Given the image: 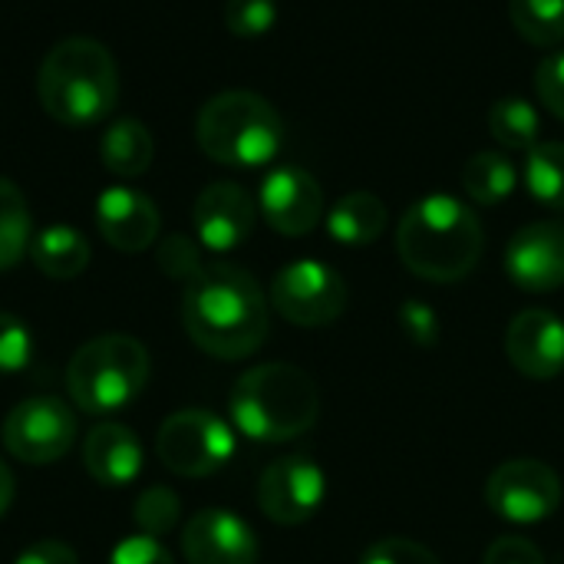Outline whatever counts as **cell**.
<instances>
[{"mask_svg":"<svg viewBox=\"0 0 564 564\" xmlns=\"http://www.w3.org/2000/svg\"><path fill=\"white\" fill-rule=\"evenodd\" d=\"M182 321L195 347L218 360H241L268 337V297L238 264H208L185 284Z\"/></svg>","mask_w":564,"mask_h":564,"instance_id":"1","label":"cell"},{"mask_svg":"<svg viewBox=\"0 0 564 564\" xmlns=\"http://www.w3.org/2000/svg\"><path fill=\"white\" fill-rule=\"evenodd\" d=\"M479 215L453 195L420 198L397 228L400 261L423 281L453 284L463 281L482 258Z\"/></svg>","mask_w":564,"mask_h":564,"instance_id":"2","label":"cell"},{"mask_svg":"<svg viewBox=\"0 0 564 564\" xmlns=\"http://www.w3.org/2000/svg\"><path fill=\"white\" fill-rule=\"evenodd\" d=\"M36 96L50 119L69 129L102 122L119 99V69L112 53L93 36L59 40L40 63Z\"/></svg>","mask_w":564,"mask_h":564,"instance_id":"3","label":"cell"},{"mask_svg":"<svg viewBox=\"0 0 564 564\" xmlns=\"http://www.w3.org/2000/svg\"><path fill=\"white\" fill-rule=\"evenodd\" d=\"M321 416V393L307 370L294 364H261L238 377L231 390L235 430L254 443H288L304 436Z\"/></svg>","mask_w":564,"mask_h":564,"instance_id":"4","label":"cell"},{"mask_svg":"<svg viewBox=\"0 0 564 564\" xmlns=\"http://www.w3.org/2000/svg\"><path fill=\"white\" fill-rule=\"evenodd\" d=\"M195 135L212 162L231 169H261L274 162L284 145V122L264 96L228 89L202 106Z\"/></svg>","mask_w":564,"mask_h":564,"instance_id":"5","label":"cell"},{"mask_svg":"<svg viewBox=\"0 0 564 564\" xmlns=\"http://www.w3.org/2000/svg\"><path fill=\"white\" fill-rule=\"evenodd\" d=\"M149 350L129 334H102L83 344L66 367V393L83 413H116L149 383Z\"/></svg>","mask_w":564,"mask_h":564,"instance_id":"6","label":"cell"},{"mask_svg":"<svg viewBox=\"0 0 564 564\" xmlns=\"http://www.w3.org/2000/svg\"><path fill=\"white\" fill-rule=\"evenodd\" d=\"M155 453L169 473L202 479L218 473L235 456V433L208 410H178L159 426Z\"/></svg>","mask_w":564,"mask_h":564,"instance_id":"7","label":"cell"},{"mask_svg":"<svg viewBox=\"0 0 564 564\" xmlns=\"http://www.w3.org/2000/svg\"><path fill=\"white\" fill-rule=\"evenodd\" d=\"M271 304L294 327H327L347 311V284L330 264L301 258L274 274Z\"/></svg>","mask_w":564,"mask_h":564,"instance_id":"8","label":"cell"},{"mask_svg":"<svg viewBox=\"0 0 564 564\" xmlns=\"http://www.w3.org/2000/svg\"><path fill=\"white\" fill-rule=\"evenodd\" d=\"M489 509L512 525H535L558 512L562 479L542 459H509L486 482Z\"/></svg>","mask_w":564,"mask_h":564,"instance_id":"9","label":"cell"},{"mask_svg":"<svg viewBox=\"0 0 564 564\" xmlns=\"http://www.w3.org/2000/svg\"><path fill=\"white\" fill-rule=\"evenodd\" d=\"M76 443V416L59 397H30L3 420V446L26 466H46Z\"/></svg>","mask_w":564,"mask_h":564,"instance_id":"10","label":"cell"},{"mask_svg":"<svg viewBox=\"0 0 564 564\" xmlns=\"http://www.w3.org/2000/svg\"><path fill=\"white\" fill-rule=\"evenodd\" d=\"M327 499V476L307 456L274 459L258 482V506L278 525H304Z\"/></svg>","mask_w":564,"mask_h":564,"instance_id":"11","label":"cell"},{"mask_svg":"<svg viewBox=\"0 0 564 564\" xmlns=\"http://www.w3.org/2000/svg\"><path fill=\"white\" fill-rule=\"evenodd\" d=\"M258 208L278 235L301 238L321 225L324 192L307 169L281 165L264 175L261 192H258Z\"/></svg>","mask_w":564,"mask_h":564,"instance_id":"12","label":"cell"},{"mask_svg":"<svg viewBox=\"0 0 564 564\" xmlns=\"http://www.w3.org/2000/svg\"><path fill=\"white\" fill-rule=\"evenodd\" d=\"M506 274L532 294H549L564 284V225L532 221L519 228L506 248Z\"/></svg>","mask_w":564,"mask_h":564,"instance_id":"13","label":"cell"},{"mask_svg":"<svg viewBox=\"0 0 564 564\" xmlns=\"http://www.w3.org/2000/svg\"><path fill=\"white\" fill-rule=\"evenodd\" d=\"M192 218H195V235H198L202 248H208L215 254H225V251L241 248L251 238L258 208H254L251 195L241 185L212 182L195 198Z\"/></svg>","mask_w":564,"mask_h":564,"instance_id":"14","label":"cell"},{"mask_svg":"<svg viewBox=\"0 0 564 564\" xmlns=\"http://www.w3.org/2000/svg\"><path fill=\"white\" fill-rule=\"evenodd\" d=\"M182 552L188 564H258V539L228 509H205L185 522Z\"/></svg>","mask_w":564,"mask_h":564,"instance_id":"15","label":"cell"},{"mask_svg":"<svg viewBox=\"0 0 564 564\" xmlns=\"http://www.w3.org/2000/svg\"><path fill=\"white\" fill-rule=\"evenodd\" d=\"M509 364L529 380H555L564 373V321L552 311L529 307L506 330Z\"/></svg>","mask_w":564,"mask_h":564,"instance_id":"16","label":"cell"},{"mask_svg":"<svg viewBox=\"0 0 564 564\" xmlns=\"http://www.w3.org/2000/svg\"><path fill=\"white\" fill-rule=\"evenodd\" d=\"M159 225L162 221L155 202L135 188L112 185L96 198V228L116 251L139 254L152 248L159 238Z\"/></svg>","mask_w":564,"mask_h":564,"instance_id":"17","label":"cell"},{"mask_svg":"<svg viewBox=\"0 0 564 564\" xmlns=\"http://www.w3.org/2000/svg\"><path fill=\"white\" fill-rule=\"evenodd\" d=\"M83 466L99 486L122 489L142 473V443L122 423H99L83 440Z\"/></svg>","mask_w":564,"mask_h":564,"instance_id":"18","label":"cell"},{"mask_svg":"<svg viewBox=\"0 0 564 564\" xmlns=\"http://www.w3.org/2000/svg\"><path fill=\"white\" fill-rule=\"evenodd\" d=\"M387 228V205L370 192H350L327 212V231L337 245H373Z\"/></svg>","mask_w":564,"mask_h":564,"instance_id":"19","label":"cell"},{"mask_svg":"<svg viewBox=\"0 0 564 564\" xmlns=\"http://www.w3.org/2000/svg\"><path fill=\"white\" fill-rule=\"evenodd\" d=\"M30 258L40 274L56 281H73L89 268V241L69 225H50L33 235Z\"/></svg>","mask_w":564,"mask_h":564,"instance_id":"20","label":"cell"},{"mask_svg":"<svg viewBox=\"0 0 564 564\" xmlns=\"http://www.w3.org/2000/svg\"><path fill=\"white\" fill-rule=\"evenodd\" d=\"M155 142L139 119H116L99 139V159L116 178H135L152 165Z\"/></svg>","mask_w":564,"mask_h":564,"instance_id":"21","label":"cell"},{"mask_svg":"<svg viewBox=\"0 0 564 564\" xmlns=\"http://www.w3.org/2000/svg\"><path fill=\"white\" fill-rule=\"evenodd\" d=\"M519 185V169L506 152H476L463 165V188L476 205L496 208Z\"/></svg>","mask_w":564,"mask_h":564,"instance_id":"22","label":"cell"},{"mask_svg":"<svg viewBox=\"0 0 564 564\" xmlns=\"http://www.w3.org/2000/svg\"><path fill=\"white\" fill-rule=\"evenodd\" d=\"M489 132L499 145L516 152H532L542 135V116L539 109L522 96H502L489 109Z\"/></svg>","mask_w":564,"mask_h":564,"instance_id":"23","label":"cell"},{"mask_svg":"<svg viewBox=\"0 0 564 564\" xmlns=\"http://www.w3.org/2000/svg\"><path fill=\"white\" fill-rule=\"evenodd\" d=\"M33 241V221L23 192L0 175V271H10Z\"/></svg>","mask_w":564,"mask_h":564,"instance_id":"24","label":"cell"},{"mask_svg":"<svg viewBox=\"0 0 564 564\" xmlns=\"http://www.w3.org/2000/svg\"><path fill=\"white\" fill-rule=\"evenodd\" d=\"M525 188L539 205L564 212V142H539L525 155Z\"/></svg>","mask_w":564,"mask_h":564,"instance_id":"25","label":"cell"},{"mask_svg":"<svg viewBox=\"0 0 564 564\" xmlns=\"http://www.w3.org/2000/svg\"><path fill=\"white\" fill-rule=\"evenodd\" d=\"M512 26L532 46H558L564 40V0H509Z\"/></svg>","mask_w":564,"mask_h":564,"instance_id":"26","label":"cell"},{"mask_svg":"<svg viewBox=\"0 0 564 564\" xmlns=\"http://www.w3.org/2000/svg\"><path fill=\"white\" fill-rule=\"evenodd\" d=\"M178 516H182V502L172 489L165 486H152L145 489L139 499H135V509H132V519L139 525L142 535H152V539H162L169 535L175 525H178Z\"/></svg>","mask_w":564,"mask_h":564,"instance_id":"27","label":"cell"},{"mask_svg":"<svg viewBox=\"0 0 564 564\" xmlns=\"http://www.w3.org/2000/svg\"><path fill=\"white\" fill-rule=\"evenodd\" d=\"M278 23V0H225V26L235 36H261Z\"/></svg>","mask_w":564,"mask_h":564,"instance_id":"28","label":"cell"},{"mask_svg":"<svg viewBox=\"0 0 564 564\" xmlns=\"http://www.w3.org/2000/svg\"><path fill=\"white\" fill-rule=\"evenodd\" d=\"M30 354H33V337L26 324L17 314L0 311V377L20 373L30 364Z\"/></svg>","mask_w":564,"mask_h":564,"instance_id":"29","label":"cell"},{"mask_svg":"<svg viewBox=\"0 0 564 564\" xmlns=\"http://www.w3.org/2000/svg\"><path fill=\"white\" fill-rule=\"evenodd\" d=\"M155 258H159V268H162L169 278L185 281V284H188L202 268H205V264H202V258H198L195 241H192V238H185V235H169V238H162V241H159Z\"/></svg>","mask_w":564,"mask_h":564,"instance_id":"30","label":"cell"},{"mask_svg":"<svg viewBox=\"0 0 564 564\" xmlns=\"http://www.w3.org/2000/svg\"><path fill=\"white\" fill-rule=\"evenodd\" d=\"M360 564H443L426 545L413 539H383L364 552Z\"/></svg>","mask_w":564,"mask_h":564,"instance_id":"31","label":"cell"},{"mask_svg":"<svg viewBox=\"0 0 564 564\" xmlns=\"http://www.w3.org/2000/svg\"><path fill=\"white\" fill-rule=\"evenodd\" d=\"M535 89L549 112L564 119V50L549 53L535 69Z\"/></svg>","mask_w":564,"mask_h":564,"instance_id":"32","label":"cell"},{"mask_svg":"<svg viewBox=\"0 0 564 564\" xmlns=\"http://www.w3.org/2000/svg\"><path fill=\"white\" fill-rule=\"evenodd\" d=\"M400 327L416 347H436L440 344V317L423 301H406L400 307Z\"/></svg>","mask_w":564,"mask_h":564,"instance_id":"33","label":"cell"},{"mask_svg":"<svg viewBox=\"0 0 564 564\" xmlns=\"http://www.w3.org/2000/svg\"><path fill=\"white\" fill-rule=\"evenodd\" d=\"M109 564H175V558L169 555V549L152 539V535H132V539H122L112 555Z\"/></svg>","mask_w":564,"mask_h":564,"instance_id":"34","label":"cell"},{"mask_svg":"<svg viewBox=\"0 0 564 564\" xmlns=\"http://www.w3.org/2000/svg\"><path fill=\"white\" fill-rule=\"evenodd\" d=\"M482 564H545V552L535 542H529V539L506 535V539H496L486 549Z\"/></svg>","mask_w":564,"mask_h":564,"instance_id":"35","label":"cell"},{"mask_svg":"<svg viewBox=\"0 0 564 564\" xmlns=\"http://www.w3.org/2000/svg\"><path fill=\"white\" fill-rule=\"evenodd\" d=\"M13 564H79V558L66 542L43 539V542H33L30 549H23Z\"/></svg>","mask_w":564,"mask_h":564,"instance_id":"36","label":"cell"},{"mask_svg":"<svg viewBox=\"0 0 564 564\" xmlns=\"http://www.w3.org/2000/svg\"><path fill=\"white\" fill-rule=\"evenodd\" d=\"M13 492H17L13 473H10V469H7V463L0 459V516L10 509V502H13Z\"/></svg>","mask_w":564,"mask_h":564,"instance_id":"37","label":"cell"}]
</instances>
